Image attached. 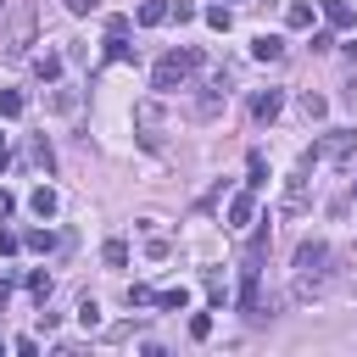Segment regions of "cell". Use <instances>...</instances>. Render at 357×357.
I'll return each instance as SVG.
<instances>
[{
	"label": "cell",
	"mask_w": 357,
	"mask_h": 357,
	"mask_svg": "<svg viewBox=\"0 0 357 357\" xmlns=\"http://www.w3.org/2000/svg\"><path fill=\"white\" fill-rule=\"evenodd\" d=\"M284 22H290V28H312V6H307V0H290Z\"/></svg>",
	"instance_id": "obj_16"
},
{
	"label": "cell",
	"mask_w": 357,
	"mask_h": 357,
	"mask_svg": "<svg viewBox=\"0 0 357 357\" xmlns=\"http://www.w3.org/2000/svg\"><path fill=\"white\" fill-rule=\"evenodd\" d=\"M324 17H329V28H351V22H357V11H351L346 0H324Z\"/></svg>",
	"instance_id": "obj_7"
},
{
	"label": "cell",
	"mask_w": 357,
	"mask_h": 357,
	"mask_svg": "<svg viewBox=\"0 0 357 357\" xmlns=\"http://www.w3.org/2000/svg\"><path fill=\"white\" fill-rule=\"evenodd\" d=\"M251 56H257V61H279V56H284V39H279V33H257V39H251Z\"/></svg>",
	"instance_id": "obj_5"
},
{
	"label": "cell",
	"mask_w": 357,
	"mask_h": 357,
	"mask_svg": "<svg viewBox=\"0 0 357 357\" xmlns=\"http://www.w3.org/2000/svg\"><path fill=\"white\" fill-rule=\"evenodd\" d=\"M28 206H33L39 218H56V206H61V201H56V190H50V184H39V190L28 195Z\"/></svg>",
	"instance_id": "obj_8"
},
{
	"label": "cell",
	"mask_w": 357,
	"mask_h": 357,
	"mask_svg": "<svg viewBox=\"0 0 357 357\" xmlns=\"http://www.w3.org/2000/svg\"><path fill=\"white\" fill-rule=\"evenodd\" d=\"M190 67H201V56H195V50H173V56H162V61H156L151 84H156V89H178V84L190 78Z\"/></svg>",
	"instance_id": "obj_2"
},
{
	"label": "cell",
	"mask_w": 357,
	"mask_h": 357,
	"mask_svg": "<svg viewBox=\"0 0 357 357\" xmlns=\"http://www.w3.org/2000/svg\"><path fill=\"white\" fill-rule=\"evenodd\" d=\"M28 39H33V11H22V17L11 22V33L0 39V56H6V61H17V56L28 50Z\"/></svg>",
	"instance_id": "obj_3"
},
{
	"label": "cell",
	"mask_w": 357,
	"mask_h": 357,
	"mask_svg": "<svg viewBox=\"0 0 357 357\" xmlns=\"http://www.w3.org/2000/svg\"><path fill=\"white\" fill-rule=\"evenodd\" d=\"M50 112H78V89H50Z\"/></svg>",
	"instance_id": "obj_21"
},
{
	"label": "cell",
	"mask_w": 357,
	"mask_h": 357,
	"mask_svg": "<svg viewBox=\"0 0 357 357\" xmlns=\"http://www.w3.org/2000/svg\"><path fill=\"white\" fill-rule=\"evenodd\" d=\"M351 145H357V134H324L318 156H351Z\"/></svg>",
	"instance_id": "obj_6"
},
{
	"label": "cell",
	"mask_w": 357,
	"mask_h": 357,
	"mask_svg": "<svg viewBox=\"0 0 357 357\" xmlns=\"http://www.w3.org/2000/svg\"><path fill=\"white\" fill-rule=\"evenodd\" d=\"M245 184H251V190H262V184H268V162H262L257 151H251V178H245Z\"/></svg>",
	"instance_id": "obj_25"
},
{
	"label": "cell",
	"mask_w": 357,
	"mask_h": 357,
	"mask_svg": "<svg viewBox=\"0 0 357 357\" xmlns=\"http://www.w3.org/2000/svg\"><path fill=\"white\" fill-rule=\"evenodd\" d=\"M324 112H329V100H324V95H312V89H307V95H301V117H307V123H318V117H324Z\"/></svg>",
	"instance_id": "obj_18"
},
{
	"label": "cell",
	"mask_w": 357,
	"mask_h": 357,
	"mask_svg": "<svg viewBox=\"0 0 357 357\" xmlns=\"http://www.w3.org/2000/svg\"><path fill=\"white\" fill-rule=\"evenodd\" d=\"M33 162H39V167H45V173H50V167H56V151H50V139H45V134H39V139H33Z\"/></svg>",
	"instance_id": "obj_22"
},
{
	"label": "cell",
	"mask_w": 357,
	"mask_h": 357,
	"mask_svg": "<svg viewBox=\"0 0 357 357\" xmlns=\"http://www.w3.org/2000/svg\"><path fill=\"white\" fill-rule=\"evenodd\" d=\"M156 307H162V312H184V307H190V290H184V284H178V290H162Z\"/></svg>",
	"instance_id": "obj_15"
},
{
	"label": "cell",
	"mask_w": 357,
	"mask_h": 357,
	"mask_svg": "<svg viewBox=\"0 0 357 357\" xmlns=\"http://www.w3.org/2000/svg\"><path fill=\"white\" fill-rule=\"evenodd\" d=\"M206 22H212L218 33H229V28H234V11H229V6H206Z\"/></svg>",
	"instance_id": "obj_20"
},
{
	"label": "cell",
	"mask_w": 357,
	"mask_h": 357,
	"mask_svg": "<svg viewBox=\"0 0 357 357\" xmlns=\"http://www.w3.org/2000/svg\"><path fill=\"white\" fill-rule=\"evenodd\" d=\"M218 112H223V84H212V89L195 100V117H218Z\"/></svg>",
	"instance_id": "obj_12"
},
{
	"label": "cell",
	"mask_w": 357,
	"mask_h": 357,
	"mask_svg": "<svg viewBox=\"0 0 357 357\" xmlns=\"http://www.w3.org/2000/svg\"><path fill=\"white\" fill-rule=\"evenodd\" d=\"M251 212H257V195H251V190L229 201V223H234V229H240V223H251Z\"/></svg>",
	"instance_id": "obj_9"
},
{
	"label": "cell",
	"mask_w": 357,
	"mask_h": 357,
	"mask_svg": "<svg viewBox=\"0 0 357 357\" xmlns=\"http://www.w3.org/2000/svg\"><path fill=\"white\" fill-rule=\"evenodd\" d=\"M11 212H17V195H11V190H0V218H11Z\"/></svg>",
	"instance_id": "obj_32"
},
{
	"label": "cell",
	"mask_w": 357,
	"mask_h": 357,
	"mask_svg": "<svg viewBox=\"0 0 357 357\" xmlns=\"http://www.w3.org/2000/svg\"><path fill=\"white\" fill-rule=\"evenodd\" d=\"M190 335H195V340H206V335H212V318H206V312H195V318H190Z\"/></svg>",
	"instance_id": "obj_29"
},
{
	"label": "cell",
	"mask_w": 357,
	"mask_h": 357,
	"mask_svg": "<svg viewBox=\"0 0 357 357\" xmlns=\"http://www.w3.org/2000/svg\"><path fill=\"white\" fill-rule=\"evenodd\" d=\"M134 22H139V28H156V22H167V6H162V0H145V6L134 11Z\"/></svg>",
	"instance_id": "obj_10"
},
{
	"label": "cell",
	"mask_w": 357,
	"mask_h": 357,
	"mask_svg": "<svg viewBox=\"0 0 357 357\" xmlns=\"http://www.w3.org/2000/svg\"><path fill=\"white\" fill-rule=\"evenodd\" d=\"M22 245H28V251H56V234H50V229H28Z\"/></svg>",
	"instance_id": "obj_19"
},
{
	"label": "cell",
	"mask_w": 357,
	"mask_h": 357,
	"mask_svg": "<svg viewBox=\"0 0 357 357\" xmlns=\"http://www.w3.org/2000/svg\"><path fill=\"white\" fill-rule=\"evenodd\" d=\"M22 112V95L17 89H0V117H17Z\"/></svg>",
	"instance_id": "obj_24"
},
{
	"label": "cell",
	"mask_w": 357,
	"mask_h": 357,
	"mask_svg": "<svg viewBox=\"0 0 357 357\" xmlns=\"http://www.w3.org/2000/svg\"><path fill=\"white\" fill-rule=\"evenodd\" d=\"M28 296H33L39 307L50 301V273H45V268H33V273H28Z\"/></svg>",
	"instance_id": "obj_14"
},
{
	"label": "cell",
	"mask_w": 357,
	"mask_h": 357,
	"mask_svg": "<svg viewBox=\"0 0 357 357\" xmlns=\"http://www.w3.org/2000/svg\"><path fill=\"white\" fill-rule=\"evenodd\" d=\"M17 245H22V234H11V229H0V257H6V251H17Z\"/></svg>",
	"instance_id": "obj_31"
},
{
	"label": "cell",
	"mask_w": 357,
	"mask_h": 357,
	"mask_svg": "<svg viewBox=\"0 0 357 357\" xmlns=\"http://www.w3.org/2000/svg\"><path fill=\"white\" fill-rule=\"evenodd\" d=\"M61 61H67V56H56V50H39V56H33V73H39V78H61Z\"/></svg>",
	"instance_id": "obj_11"
},
{
	"label": "cell",
	"mask_w": 357,
	"mask_h": 357,
	"mask_svg": "<svg viewBox=\"0 0 357 357\" xmlns=\"http://www.w3.org/2000/svg\"><path fill=\"white\" fill-rule=\"evenodd\" d=\"M307 206V178H290L284 184V212H301Z\"/></svg>",
	"instance_id": "obj_13"
},
{
	"label": "cell",
	"mask_w": 357,
	"mask_h": 357,
	"mask_svg": "<svg viewBox=\"0 0 357 357\" xmlns=\"http://www.w3.org/2000/svg\"><path fill=\"white\" fill-rule=\"evenodd\" d=\"M279 106H284V95H279V89H257V95H251V117H257V123H273V117H279Z\"/></svg>",
	"instance_id": "obj_4"
},
{
	"label": "cell",
	"mask_w": 357,
	"mask_h": 357,
	"mask_svg": "<svg viewBox=\"0 0 357 357\" xmlns=\"http://www.w3.org/2000/svg\"><path fill=\"white\" fill-rule=\"evenodd\" d=\"M100 257H106L112 268H123V262H128V240H106V251H100Z\"/></svg>",
	"instance_id": "obj_23"
},
{
	"label": "cell",
	"mask_w": 357,
	"mask_h": 357,
	"mask_svg": "<svg viewBox=\"0 0 357 357\" xmlns=\"http://www.w3.org/2000/svg\"><path fill=\"white\" fill-rule=\"evenodd\" d=\"M6 162H11V151H6V139H0V167H6Z\"/></svg>",
	"instance_id": "obj_34"
},
{
	"label": "cell",
	"mask_w": 357,
	"mask_h": 357,
	"mask_svg": "<svg viewBox=\"0 0 357 357\" xmlns=\"http://www.w3.org/2000/svg\"><path fill=\"white\" fill-rule=\"evenodd\" d=\"M128 33H106V61H128Z\"/></svg>",
	"instance_id": "obj_17"
},
{
	"label": "cell",
	"mask_w": 357,
	"mask_h": 357,
	"mask_svg": "<svg viewBox=\"0 0 357 357\" xmlns=\"http://www.w3.org/2000/svg\"><path fill=\"white\" fill-rule=\"evenodd\" d=\"M167 17H173V22H190V17H195V6H190V0H173V6H167Z\"/></svg>",
	"instance_id": "obj_28"
},
{
	"label": "cell",
	"mask_w": 357,
	"mask_h": 357,
	"mask_svg": "<svg viewBox=\"0 0 357 357\" xmlns=\"http://www.w3.org/2000/svg\"><path fill=\"white\" fill-rule=\"evenodd\" d=\"M73 17H89V11H100V0H61Z\"/></svg>",
	"instance_id": "obj_30"
},
{
	"label": "cell",
	"mask_w": 357,
	"mask_h": 357,
	"mask_svg": "<svg viewBox=\"0 0 357 357\" xmlns=\"http://www.w3.org/2000/svg\"><path fill=\"white\" fill-rule=\"evenodd\" d=\"M324 273H329V245L324 240H307L296 251V296H312L324 284Z\"/></svg>",
	"instance_id": "obj_1"
},
{
	"label": "cell",
	"mask_w": 357,
	"mask_h": 357,
	"mask_svg": "<svg viewBox=\"0 0 357 357\" xmlns=\"http://www.w3.org/2000/svg\"><path fill=\"white\" fill-rule=\"evenodd\" d=\"M156 301V290H145V284H128V307H151Z\"/></svg>",
	"instance_id": "obj_27"
},
{
	"label": "cell",
	"mask_w": 357,
	"mask_h": 357,
	"mask_svg": "<svg viewBox=\"0 0 357 357\" xmlns=\"http://www.w3.org/2000/svg\"><path fill=\"white\" fill-rule=\"evenodd\" d=\"M78 324H84V329H95V324H100V307H95V301H89V296H84V301H78Z\"/></svg>",
	"instance_id": "obj_26"
},
{
	"label": "cell",
	"mask_w": 357,
	"mask_h": 357,
	"mask_svg": "<svg viewBox=\"0 0 357 357\" xmlns=\"http://www.w3.org/2000/svg\"><path fill=\"white\" fill-rule=\"evenodd\" d=\"M6 301H11V279H0V312H6Z\"/></svg>",
	"instance_id": "obj_33"
}]
</instances>
